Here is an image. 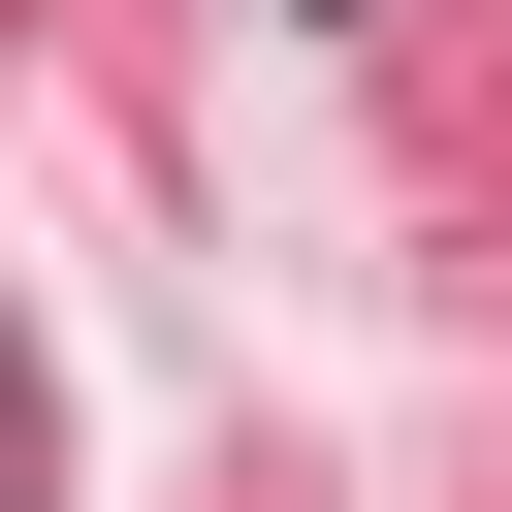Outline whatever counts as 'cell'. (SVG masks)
Segmentation results:
<instances>
[]
</instances>
